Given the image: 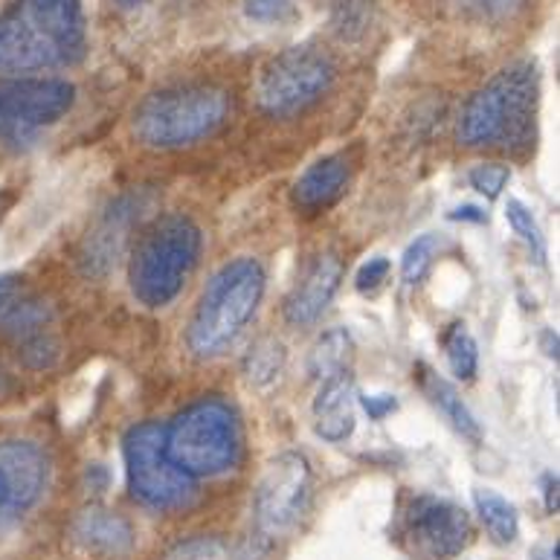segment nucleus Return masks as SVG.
I'll return each mask as SVG.
<instances>
[{"label":"nucleus","mask_w":560,"mask_h":560,"mask_svg":"<svg viewBox=\"0 0 560 560\" xmlns=\"http://www.w3.org/2000/svg\"><path fill=\"white\" fill-rule=\"evenodd\" d=\"M88 50L82 0H15L0 15V73L70 68Z\"/></svg>","instance_id":"obj_1"},{"label":"nucleus","mask_w":560,"mask_h":560,"mask_svg":"<svg viewBox=\"0 0 560 560\" xmlns=\"http://www.w3.org/2000/svg\"><path fill=\"white\" fill-rule=\"evenodd\" d=\"M453 3L470 15L482 18V21H505L526 7V0H453Z\"/></svg>","instance_id":"obj_25"},{"label":"nucleus","mask_w":560,"mask_h":560,"mask_svg":"<svg viewBox=\"0 0 560 560\" xmlns=\"http://www.w3.org/2000/svg\"><path fill=\"white\" fill-rule=\"evenodd\" d=\"M349 175V160L343 154H328V158L317 160L293 184V203L305 212H323L335 207L346 195Z\"/></svg>","instance_id":"obj_16"},{"label":"nucleus","mask_w":560,"mask_h":560,"mask_svg":"<svg viewBox=\"0 0 560 560\" xmlns=\"http://www.w3.org/2000/svg\"><path fill=\"white\" fill-rule=\"evenodd\" d=\"M544 502L549 514H558V477L555 474L544 477Z\"/></svg>","instance_id":"obj_31"},{"label":"nucleus","mask_w":560,"mask_h":560,"mask_svg":"<svg viewBox=\"0 0 560 560\" xmlns=\"http://www.w3.org/2000/svg\"><path fill=\"white\" fill-rule=\"evenodd\" d=\"M128 491L151 511L189 509L198 497V482L168 459L160 421L135 424L122 439Z\"/></svg>","instance_id":"obj_7"},{"label":"nucleus","mask_w":560,"mask_h":560,"mask_svg":"<svg viewBox=\"0 0 560 560\" xmlns=\"http://www.w3.org/2000/svg\"><path fill=\"white\" fill-rule=\"evenodd\" d=\"M444 351H447V363H451V372L459 381H474L479 369V349L477 340L470 335L468 328L456 323V326L447 331L444 337Z\"/></svg>","instance_id":"obj_21"},{"label":"nucleus","mask_w":560,"mask_h":560,"mask_svg":"<svg viewBox=\"0 0 560 560\" xmlns=\"http://www.w3.org/2000/svg\"><path fill=\"white\" fill-rule=\"evenodd\" d=\"M407 537L416 546V552L427 560H447L468 546L470 540V517L468 511L442 497H416L410 509L404 514Z\"/></svg>","instance_id":"obj_11"},{"label":"nucleus","mask_w":560,"mask_h":560,"mask_svg":"<svg viewBox=\"0 0 560 560\" xmlns=\"http://www.w3.org/2000/svg\"><path fill=\"white\" fill-rule=\"evenodd\" d=\"M168 459L189 479L221 477L242 456V424L221 398H201L163 424Z\"/></svg>","instance_id":"obj_5"},{"label":"nucleus","mask_w":560,"mask_h":560,"mask_svg":"<svg viewBox=\"0 0 560 560\" xmlns=\"http://www.w3.org/2000/svg\"><path fill=\"white\" fill-rule=\"evenodd\" d=\"M421 389L430 398L435 410L442 412V419L468 442H482V427H479L477 416L470 412V407L462 401V395L456 393V386L451 381H444L442 375H435L430 369H421Z\"/></svg>","instance_id":"obj_17"},{"label":"nucleus","mask_w":560,"mask_h":560,"mask_svg":"<svg viewBox=\"0 0 560 560\" xmlns=\"http://www.w3.org/2000/svg\"><path fill=\"white\" fill-rule=\"evenodd\" d=\"M474 505L482 520V526L488 528V535L493 537V544L511 546L520 537V517L517 509L511 505L502 493L491 491V488H477L474 491Z\"/></svg>","instance_id":"obj_18"},{"label":"nucleus","mask_w":560,"mask_h":560,"mask_svg":"<svg viewBox=\"0 0 560 560\" xmlns=\"http://www.w3.org/2000/svg\"><path fill=\"white\" fill-rule=\"evenodd\" d=\"M230 108V93L212 84L168 88L140 102L135 110V137L145 149H189L221 131Z\"/></svg>","instance_id":"obj_4"},{"label":"nucleus","mask_w":560,"mask_h":560,"mask_svg":"<svg viewBox=\"0 0 560 560\" xmlns=\"http://www.w3.org/2000/svg\"><path fill=\"white\" fill-rule=\"evenodd\" d=\"M335 82V61L314 44H296L279 52L261 70L256 102L273 119H291L319 102Z\"/></svg>","instance_id":"obj_8"},{"label":"nucleus","mask_w":560,"mask_h":560,"mask_svg":"<svg viewBox=\"0 0 560 560\" xmlns=\"http://www.w3.org/2000/svg\"><path fill=\"white\" fill-rule=\"evenodd\" d=\"M50 482V459L35 442H0V520H15L42 500Z\"/></svg>","instance_id":"obj_12"},{"label":"nucleus","mask_w":560,"mask_h":560,"mask_svg":"<svg viewBox=\"0 0 560 560\" xmlns=\"http://www.w3.org/2000/svg\"><path fill=\"white\" fill-rule=\"evenodd\" d=\"M505 221H509L511 230H514V233L523 238V244L528 247V253H532V256H535V259L544 265L546 261V235L526 203L514 201V198H511V201L505 203Z\"/></svg>","instance_id":"obj_22"},{"label":"nucleus","mask_w":560,"mask_h":560,"mask_svg":"<svg viewBox=\"0 0 560 560\" xmlns=\"http://www.w3.org/2000/svg\"><path fill=\"white\" fill-rule=\"evenodd\" d=\"M291 0H244V12L250 21L259 24H277L282 18L291 15Z\"/></svg>","instance_id":"obj_28"},{"label":"nucleus","mask_w":560,"mask_h":560,"mask_svg":"<svg viewBox=\"0 0 560 560\" xmlns=\"http://www.w3.org/2000/svg\"><path fill=\"white\" fill-rule=\"evenodd\" d=\"M265 284H268L265 268L253 256L226 261L218 270L203 288L192 319L186 326V349L192 351V358H221L235 343V337L256 317Z\"/></svg>","instance_id":"obj_3"},{"label":"nucleus","mask_w":560,"mask_h":560,"mask_svg":"<svg viewBox=\"0 0 560 560\" xmlns=\"http://www.w3.org/2000/svg\"><path fill=\"white\" fill-rule=\"evenodd\" d=\"M203 235L192 218L166 215L137 244L128 282L145 308H166L184 291L186 279L201 259Z\"/></svg>","instance_id":"obj_6"},{"label":"nucleus","mask_w":560,"mask_h":560,"mask_svg":"<svg viewBox=\"0 0 560 560\" xmlns=\"http://www.w3.org/2000/svg\"><path fill=\"white\" fill-rule=\"evenodd\" d=\"M117 3L126 9H135V7H140V3H145V0H117Z\"/></svg>","instance_id":"obj_33"},{"label":"nucleus","mask_w":560,"mask_h":560,"mask_svg":"<svg viewBox=\"0 0 560 560\" xmlns=\"http://www.w3.org/2000/svg\"><path fill=\"white\" fill-rule=\"evenodd\" d=\"M468 180L479 195H486L488 201H497L502 189L509 186L511 168L505 163H479L468 172Z\"/></svg>","instance_id":"obj_24"},{"label":"nucleus","mask_w":560,"mask_h":560,"mask_svg":"<svg viewBox=\"0 0 560 560\" xmlns=\"http://www.w3.org/2000/svg\"><path fill=\"white\" fill-rule=\"evenodd\" d=\"M360 404H363V410H366L372 421H384L386 416H393L398 410V398L395 395H363Z\"/></svg>","instance_id":"obj_30"},{"label":"nucleus","mask_w":560,"mask_h":560,"mask_svg":"<svg viewBox=\"0 0 560 560\" xmlns=\"http://www.w3.org/2000/svg\"><path fill=\"white\" fill-rule=\"evenodd\" d=\"M453 221H486V212L479 210V207H459V210L451 212Z\"/></svg>","instance_id":"obj_32"},{"label":"nucleus","mask_w":560,"mask_h":560,"mask_svg":"<svg viewBox=\"0 0 560 560\" xmlns=\"http://www.w3.org/2000/svg\"><path fill=\"white\" fill-rule=\"evenodd\" d=\"M284 369V346L273 337L268 340H259V343L253 346L247 351V358H244V375L250 381L253 386H268L273 384L279 375H282Z\"/></svg>","instance_id":"obj_20"},{"label":"nucleus","mask_w":560,"mask_h":560,"mask_svg":"<svg viewBox=\"0 0 560 560\" xmlns=\"http://www.w3.org/2000/svg\"><path fill=\"white\" fill-rule=\"evenodd\" d=\"M33 296V291H26V284L18 277H0V331L7 328V323L15 317V311Z\"/></svg>","instance_id":"obj_26"},{"label":"nucleus","mask_w":560,"mask_h":560,"mask_svg":"<svg viewBox=\"0 0 560 560\" xmlns=\"http://www.w3.org/2000/svg\"><path fill=\"white\" fill-rule=\"evenodd\" d=\"M73 540L100 558H126L135 549V528L122 514L108 509H84L73 523Z\"/></svg>","instance_id":"obj_15"},{"label":"nucleus","mask_w":560,"mask_h":560,"mask_svg":"<svg viewBox=\"0 0 560 560\" xmlns=\"http://www.w3.org/2000/svg\"><path fill=\"white\" fill-rule=\"evenodd\" d=\"M75 88L65 79H15L0 84V142L26 149L70 114Z\"/></svg>","instance_id":"obj_9"},{"label":"nucleus","mask_w":560,"mask_h":560,"mask_svg":"<svg viewBox=\"0 0 560 560\" xmlns=\"http://www.w3.org/2000/svg\"><path fill=\"white\" fill-rule=\"evenodd\" d=\"M343 282V265L335 253H323L311 261L300 282L293 284V291L284 300V319L293 328L314 326L323 314L328 311L331 300L340 291Z\"/></svg>","instance_id":"obj_13"},{"label":"nucleus","mask_w":560,"mask_h":560,"mask_svg":"<svg viewBox=\"0 0 560 560\" xmlns=\"http://www.w3.org/2000/svg\"><path fill=\"white\" fill-rule=\"evenodd\" d=\"M358 421V393L349 369L319 381L317 398H314V430L323 442L340 444L354 433Z\"/></svg>","instance_id":"obj_14"},{"label":"nucleus","mask_w":560,"mask_h":560,"mask_svg":"<svg viewBox=\"0 0 560 560\" xmlns=\"http://www.w3.org/2000/svg\"><path fill=\"white\" fill-rule=\"evenodd\" d=\"M311 497V462L305 453L284 451L268 462L256 488V526L265 537L288 535L300 523Z\"/></svg>","instance_id":"obj_10"},{"label":"nucleus","mask_w":560,"mask_h":560,"mask_svg":"<svg viewBox=\"0 0 560 560\" xmlns=\"http://www.w3.org/2000/svg\"><path fill=\"white\" fill-rule=\"evenodd\" d=\"M442 250V242H439V235L427 233L419 235L416 242L404 250V259H401V277L407 284H419L421 279L430 273L433 268L435 256Z\"/></svg>","instance_id":"obj_23"},{"label":"nucleus","mask_w":560,"mask_h":560,"mask_svg":"<svg viewBox=\"0 0 560 560\" xmlns=\"http://www.w3.org/2000/svg\"><path fill=\"white\" fill-rule=\"evenodd\" d=\"M540 75L535 61H514L479 88L459 114L456 137L465 149L526 151L535 140Z\"/></svg>","instance_id":"obj_2"},{"label":"nucleus","mask_w":560,"mask_h":560,"mask_svg":"<svg viewBox=\"0 0 560 560\" xmlns=\"http://www.w3.org/2000/svg\"><path fill=\"white\" fill-rule=\"evenodd\" d=\"M351 358V335L346 328H335L319 337V343L311 351V375L326 381V377L346 372V363Z\"/></svg>","instance_id":"obj_19"},{"label":"nucleus","mask_w":560,"mask_h":560,"mask_svg":"<svg viewBox=\"0 0 560 560\" xmlns=\"http://www.w3.org/2000/svg\"><path fill=\"white\" fill-rule=\"evenodd\" d=\"M389 270H393V265H389V259H384V256H375V259L363 261L358 270V277H354V288H358L360 293H375L377 288L389 279Z\"/></svg>","instance_id":"obj_27"},{"label":"nucleus","mask_w":560,"mask_h":560,"mask_svg":"<svg viewBox=\"0 0 560 560\" xmlns=\"http://www.w3.org/2000/svg\"><path fill=\"white\" fill-rule=\"evenodd\" d=\"M224 549L215 540H195V544H186L177 549V555H172L168 560H221Z\"/></svg>","instance_id":"obj_29"}]
</instances>
